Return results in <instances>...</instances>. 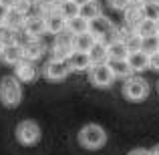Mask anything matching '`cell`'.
<instances>
[{
  "mask_svg": "<svg viewBox=\"0 0 159 155\" xmlns=\"http://www.w3.org/2000/svg\"><path fill=\"white\" fill-rule=\"evenodd\" d=\"M79 143L85 149H101L107 143V131L97 123H87L79 131Z\"/></svg>",
  "mask_w": 159,
  "mask_h": 155,
  "instance_id": "cell-1",
  "label": "cell"
},
{
  "mask_svg": "<svg viewBox=\"0 0 159 155\" xmlns=\"http://www.w3.org/2000/svg\"><path fill=\"white\" fill-rule=\"evenodd\" d=\"M22 101V87L20 81L10 75V77H4L0 81V103L4 107H18Z\"/></svg>",
  "mask_w": 159,
  "mask_h": 155,
  "instance_id": "cell-2",
  "label": "cell"
},
{
  "mask_svg": "<svg viewBox=\"0 0 159 155\" xmlns=\"http://www.w3.org/2000/svg\"><path fill=\"white\" fill-rule=\"evenodd\" d=\"M149 95V83L141 77H129L123 81V97L127 101H133V103H139L143 99H147Z\"/></svg>",
  "mask_w": 159,
  "mask_h": 155,
  "instance_id": "cell-3",
  "label": "cell"
},
{
  "mask_svg": "<svg viewBox=\"0 0 159 155\" xmlns=\"http://www.w3.org/2000/svg\"><path fill=\"white\" fill-rule=\"evenodd\" d=\"M16 139H18V143H22V145H36L40 141V127H39V123L36 121H32V119H24V121H20L18 125H16Z\"/></svg>",
  "mask_w": 159,
  "mask_h": 155,
  "instance_id": "cell-4",
  "label": "cell"
},
{
  "mask_svg": "<svg viewBox=\"0 0 159 155\" xmlns=\"http://www.w3.org/2000/svg\"><path fill=\"white\" fill-rule=\"evenodd\" d=\"M70 73H73L70 65L65 58H48L47 65L43 66V75L48 81H65Z\"/></svg>",
  "mask_w": 159,
  "mask_h": 155,
  "instance_id": "cell-5",
  "label": "cell"
},
{
  "mask_svg": "<svg viewBox=\"0 0 159 155\" xmlns=\"http://www.w3.org/2000/svg\"><path fill=\"white\" fill-rule=\"evenodd\" d=\"M73 39L75 36L70 34V32H61V34L54 36V43H52V54L51 58H65V61H69V57L75 52L73 48Z\"/></svg>",
  "mask_w": 159,
  "mask_h": 155,
  "instance_id": "cell-6",
  "label": "cell"
},
{
  "mask_svg": "<svg viewBox=\"0 0 159 155\" xmlns=\"http://www.w3.org/2000/svg\"><path fill=\"white\" fill-rule=\"evenodd\" d=\"M113 79L115 77H113L111 69L107 66V62L105 65H93L91 71H89V81H91V85L97 87V89H107V87H111Z\"/></svg>",
  "mask_w": 159,
  "mask_h": 155,
  "instance_id": "cell-7",
  "label": "cell"
},
{
  "mask_svg": "<svg viewBox=\"0 0 159 155\" xmlns=\"http://www.w3.org/2000/svg\"><path fill=\"white\" fill-rule=\"evenodd\" d=\"M89 32L95 36L97 40H111V36H113V32H115V26H113V22L107 18V16H99V18H95V20H91L89 22Z\"/></svg>",
  "mask_w": 159,
  "mask_h": 155,
  "instance_id": "cell-8",
  "label": "cell"
},
{
  "mask_svg": "<svg viewBox=\"0 0 159 155\" xmlns=\"http://www.w3.org/2000/svg\"><path fill=\"white\" fill-rule=\"evenodd\" d=\"M0 61L6 62V65L16 66L20 61H24V48L20 44L12 43V44H4L2 51H0Z\"/></svg>",
  "mask_w": 159,
  "mask_h": 155,
  "instance_id": "cell-9",
  "label": "cell"
},
{
  "mask_svg": "<svg viewBox=\"0 0 159 155\" xmlns=\"http://www.w3.org/2000/svg\"><path fill=\"white\" fill-rule=\"evenodd\" d=\"M24 30H26L32 39H40L43 34H47V22H44V16L43 14H30V16H26Z\"/></svg>",
  "mask_w": 159,
  "mask_h": 155,
  "instance_id": "cell-10",
  "label": "cell"
},
{
  "mask_svg": "<svg viewBox=\"0 0 159 155\" xmlns=\"http://www.w3.org/2000/svg\"><path fill=\"white\" fill-rule=\"evenodd\" d=\"M141 8H143V2H131L127 6V10L123 12L125 14V26L129 28V30H135L137 26L141 24V20H143V12H141Z\"/></svg>",
  "mask_w": 159,
  "mask_h": 155,
  "instance_id": "cell-11",
  "label": "cell"
},
{
  "mask_svg": "<svg viewBox=\"0 0 159 155\" xmlns=\"http://www.w3.org/2000/svg\"><path fill=\"white\" fill-rule=\"evenodd\" d=\"M36 75H39V71H36V66H34V62L32 61H20L18 65L14 66V77L18 79L20 83H30V81H34L36 79Z\"/></svg>",
  "mask_w": 159,
  "mask_h": 155,
  "instance_id": "cell-12",
  "label": "cell"
},
{
  "mask_svg": "<svg viewBox=\"0 0 159 155\" xmlns=\"http://www.w3.org/2000/svg\"><path fill=\"white\" fill-rule=\"evenodd\" d=\"M107 66L111 69V73H113L115 79H123L125 81V79L133 77V71H131V66H129L127 58H109Z\"/></svg>",
  "mask_w": 159,
  "mask_h": 155,
  "instance_id": "cell-13",
  "label": "cell"
},
{
  "mask_svg": "<svg viewBox=\"0 0 159 155\" xmlns=\"http://www.w3.org/2000/svg\"><path fill=\"white\" fill-rule=\"evenodd\" d=\"M44 22H47V32H51V34H54V36L66 30V18L61 14V10L47 14L44 16Z\"/></svg>",
  "mask_w": 159,
  "mask_h": 155,
  "instance_id": "cell-14",
  "label": "cell"
},
{
  "mask_svg": "<svg viewBox=\"0 0 159 155\" xmlns=\"http://www.w3.org/2000/svg\"><path fill=\"white\" fill-rule=\"evenodd\" d=\"M69 65L70 71H75V73H89L93 66V61H91L89 52H73L69 57Z\"/></svg>",
  "mask_w": 159,
  "mask_h": 155,
  "instance_id": "cell-15",
  "label": "cell"
},
{
  "mask_svg": "<svg viewBox=\"0 0 159 155\" xmlns=\"http://www.w3.org/2000/svg\"><path fill=\"white\" fill-rule=\"evenodd\" d=\"M89 57L93 65H105L109 61V43L107 40H95L93 48L89 51Z\"/></svg>",
  "mask_w": 159,
  "mask_h": 155,
  "instance_id": "cell-16",
  "label": "cell"
},
{
  "mask_svg": "<svg viewBox=\"0 0 159 155\" xmlns=\"http://www.w3.org/2000/svg\"><path fill=\"white\" fill-rule=\"evenodd\" d=\"M127 61H129V66H131L133 73H143V71L149 69V54H145L143 51L131 52L127 57Z\"/></svg>",
  "mask_w": 159,
  "mask_h": 155,
  "instance_id": "cell-17",
  "label": "cell"
},
{
  "mask_svg": "<svg viewBox=\"0 0 159 155\" xmlns=\"http://www.w3.org/2000/svg\"><path fill=\"white\" fill-rule=\"evenodd\" d=\"M24 22H26V14H22L20 10H16L14 6L8 8L6 20H4V24H6V26L14 28V30H22V28H24Z\"/></svg>",
  "mask_w": 159,
  "mask_h": 155,
  "instance_id": "cell-18",
  "label": "cell"
},
{
  "mask_svg": "<svg viewBox=\"0 0 159 155\" xmlns=\"http://www.w3.org/2000/svg\"><path fill=\"white\" fill-rule=\"evenodd\" d=\"M95 40H97V39H95L91 32H85V34L75 36V39H73V48H75V52H89L91 48H93Z\"/></svg>",
  "mask_w": 159,
  "mask_h": 155,
  "instance_id": "cell-19",
  "label": "cell"
},
{
  "mask_svg": "<svg viewBox=\"0 0 159 155\" xmlns=\"http://www.w3.org/2000/svg\"><path fill=\"white\" fill-rule=\"evenodd\" d=\"M43 54H44V44L40 43V39H34L30 44L24 47V58H26V61L34 62V61H39Z\"/></svg>",
  "mask_w": 159,
  "mask_h": 155,
  "instance_id": "cell-20",
  "label": "cell"
},
{
  "mask_svg": "<svg viewBox=\"0 0 159 155\" xmlns=\"http://www.w3.org/2000/svg\"><path fill=\"white\" fill-rule=\"evenodd\" d=\"M135 32L141 36V39H149V36H159L157 22H155V20H147V18L141 20V24L135 28Z\"/></svg>",
  "mask_w": 159,
  "mask_h": 155,
  "instance_id": "cell-21",
  "label": "cell"
},
{
  "mask_svg": "<svg viewBox=\"0 0 159 155\" xmlns=\"http://www.w3.org/2000/svg\"><path fill=\"white\" fill-rule=\"evenodd\" d=\"M66 32H70L73 36H79V34H85V32H89V20L81 18V16L69 20V22H66Z\"/></svg>",
  "mask_w": 159,
  "mask_h": 155,
  "instance_id": "cell-22",
  "label": "cell"
},
{
  "mask_svg": "<svg viewBox=\"0 0 159 155\" xmlns=\"http://www.w3.org/2000/svg\"><path fill=\"white\" fill-rule=\"evenodd\" d=\"M79 16L91 22V20H95V18H99V16H101V6L97 4V0H91V2H87V4H83V6H81Z\"/></svg>",
  "mask_w": 159,
  "mask_h": 155,
  "instance_id": "cell-23",
  "label": "cell"
},
{
  "mask_svg": "<svg viewBox=\"0 0 159 155\" xmlns=\"http://www.w3.org/2000/svg\"><path fill=\"white\" fill-rule=\"evenodd\" d=\"M129 48L125 40H109V58H127Z\"/></svg>",
  "mask_w": 159,
  "mask_h": 155,
  "instance_id": "cell-24",
  "label": "cell"
},
{
  "mask_svg": "<svg viewBox=\"0 0 159 155\" xmlns=\"http://www.w3.org/2000/svg\"><path fill=\"white\" fill-rule=\"evenodd\" d=\"M61 8V2L58 0H36V14H51V12H57Z\"/></svg>",
  "mask_w": 159,
  "mask_h": 155,
  "instance_id": "cell-25",
  "label": "cell"
},
{
  "mask_svg": "<svg viewBox=\"0 0 159 155\" xmlns=\"http://www.w3.org/2000/svg\"><path fill=\"white\" fill-rule=\"evenodd\" d=\"M58 10H61V14L65 16L66 22H69V20H73V18H77V16H79V12H81V6H77L73 0H66V2L61 4V8H58Z\"/></svg>",
  "mask_w": 159,
  "mask_h": 155,
  "instance_id": "cell-26",
  "label": "cell"
},
{
  "mask_svg": "<svg viewBox=\"0 0 159 155\" xmlns=\"http://www.w3.org/2000/svg\"><path fill=\"white\" fill-rule=\"evenodd\" d=\"M141 12H143V18L147 20H159V4L155 2H143V8H141Z\"/></svg>",
  "mask_w": 159,
  "mask_h": 155,
  "instance_id": "cell-27",
  "label": "cell"
},
{
  "mask_svg": "<svg viewBox=\"0 0 159 155\" xmlns=\"http://www.w3.org/2000/svg\"><path fill=\"white\" fill-rule=\"evenodd\" d=\"M125 44H127V48H129V54H131V52H137V51H141L143 39H141V36L133 30V32H129V36L125 39Z\"/></svg>",
  "mask_w": 159,
  "mask_h": 155,
  "instance_id": "cell-28",
  "label": "cell"
},
{
  "mask_svg": "<svg viewBox=\"0 0 159 155\" xmlns=\"http://www.w3.org/2000/svg\"><path fill=\"white\" fill-rule=\"evenodd\" d=\"M0 43L2 44H12L16 43V30L6 24H0Z\"/></svg>",
  "mask_w": 159,
  "mask_h": 155,
  "instance_id": "cell-29",
  "label": "cell"
},
{
  "mask_svg": "<svg viewBox=\"0 0 159 155\" xmlns=\"http://www.w3.org/2000/svg\"><path fill=\"white\" fill-rule=\"evenodd\" d=\"M141 51H143L145 54H155L159 52V40L157 36H149V39H143V44H141Z\"/></svg>",
  "mask_w": 159,
  "mask_h": 155,
  "instance_id": "cell-30",
  "label": "cell"
},
{
  "mask_svg": "<svg viewBox=\"0 0 159 155\" xmlns=\"http://www.w3.org/2000/svg\"><path fill=\"white\" fill-rule=\"evenodd\" d=\"M131 4V0H109V6L113 8V10H127V6Z\"/></svg>",
  "mask_w": 159,
  "mask_h": 155,
  "instance_id": "cell-31",
  "label": "cell"
},
{
  "mask_svg": "<svg viewBox=\"0 0 159 155\" xmlns=\"http://www.w3.org/2000/svg\"><path fill=\"white\" fill-rule=\"evenodd\" d=\"M149 69L159 73V52H155V54H151V57H149Z\"/></svg>",
  "mask_w": 159,
  "mask_h": 155,
  "instance_id": "cell-32",
  "label": "cell"
},
{
  "mask_svg": "<svg viewBox=\"0 0 159 155\" xmlns=\"http://www.w3.org/2000/svg\"><path fill=\"white\" fill-rule=\"evenodd\" d=\"M6 14H8V8L0 4V24H4V20H6Z\"/></svg>",
  "mask_w": 159,
  "mask_h": 155,
  "instance_id": "cell-33",
  "label": "cell"
},
{
  "mask_svg": "<svg viewBox=\"0 0 159 155\" xmlns=\"http://www.w3.org/2000/svg\"><path fill=\"white\" fill-rule=\"evenodd\" d=\"M129 155H149L147 149H133V151H129Z\"/></svg>",
  "mask_w": 159,
  "mask_h": 155,
  "instance_id": "cell-34",
  "label": "cell"
},
{
  "mask_svg": "<svg viewBox=\"0 0 159 155\" xmlns=\"http://www.w3.org/2000/svg\"><path fill=\"white\" fill-rule=\"evenodd\" d=\"M0 4H2V6H6V8H12L16 4V0H0Z\"/></svg>",
  "mask_w": 159,
  "mask_h": 155,
  "instance_id": "cell-35",
  "label": "cell"
},
{
  "mask_svg": "<svg viewBox=\"0 0 159 155\" xmlns=\"http://www.w3.org/2000/svg\"><path fill=\"white\" fill-rule=\"evenodd\" d=\"M149 155H159V145H155L153 149H149Z\"/></svg>",
  "mask_w": 159,
  "mask_h": 155,
  "instance_id": "cell-36",
  "label": "cell"
},
{
  "mask_svg": "<svg viewBox=\"0 0 159 155\" xmlns=\"http://www.w3.org/2000/svg\"><path fill=\"white\" fill-rule=\"evenodd\" d=\"M77 6H83V4H87V2H91V0H73Z\"/></svg>",
  "mask_w": 159,
  "mask_h": 155,
  "instance_id": "cell-37",
  "label": "cell"
},
{
  "mask_svg": "<svg viewBox=\"0 0 159 155\" xmlns=\"http://www.w3.org/2000/svg\"><path fill=\"white\" fill-rule=\"evenodd\" d=\"M145 2H155V4H159V0H145Z\"/></svg>",
  "mask_w": 159,
  "mask_h": 155,
  "instance_id": "cell-38",
  "label": "cell"
},
{
  "mask_svg": "<svg viewBox=\"0 0 159 155\" xmlns=\"http://www.w3.org/2000/svg\"><path fill=\"white\" fill-rule=\"evenodd\" d=\"M2 47H4V44H2V43H0V51H2Z\"/></svg>",
  "mask_w": 159,
  "mask_h": 155,
  "instance_id": "cell-39",
  "label": "cell"
},
{
  "mask_svg": "<svg viewBox=\"0 0 159 155\" xmlns=\"http://www.w3.org/2000/svg\"><path fill=\"white\" fill-rule=\"evenodd\" d=\"M58 2H61V4H62V2H66V0H58Z\"/></svg>",
  "mask_w": 159,
  "mask_h": 155,
  "instance_id": "cell-40",
  "label": "cell"
},
{
  "mask_svg": "<svg viewBox=\"0 0 159 155\" xmlns=\"http://www.w3.org/2000/svg\"><path fill=\"white\" fill-rule=\"evenodd\" d=\"M157 30H159V20H157Z\"/></svg>",
  "mask_w": 159,
  "mask_h": 155,
  "instance_id": "cell-41",
  "label": "cell"
},
{
  "mask_svg": "<svg viewBox=\"0 0 159 155\" xmlns=\"http://www.w3.org/2000/svg\"><path fill=\"white\" fill-rule=\"evenodd\" d=\"M157 40H159V36H157Z\"/></svg>",
  "mask_w": 159,
  "mask_h": 155,
  "instance_id": "cell-42",
  "label": "cell"
}]
</instances>
